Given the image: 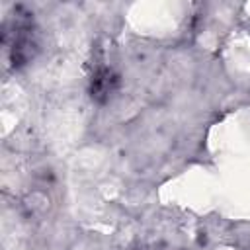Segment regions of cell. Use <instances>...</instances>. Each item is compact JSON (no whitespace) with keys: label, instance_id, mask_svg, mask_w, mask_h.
Returning a JSON list of instances; mask_svg holds the SVG:
<instances>
[{"label":"cell","instance_id":"6da1fadb","mask_svg":"<svg viewBox=\"0 0 250 250\" xmlns=\"http://www.w3.org/2000/svg\"><path fill=\"white\" fill-rule=\"evenodd\" d=\"M113 74L111 70L107 68H100L94 76H92V96L94 98H102V96H107L113 88Z\"/></svg>","mask_w":250,"mask_h":250}]
</instances>
